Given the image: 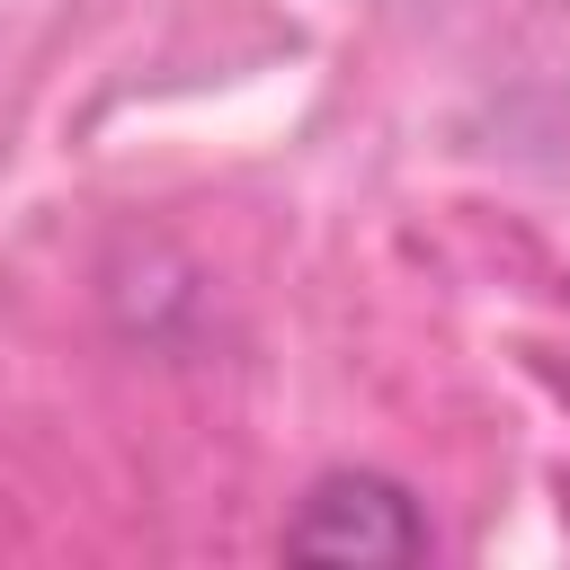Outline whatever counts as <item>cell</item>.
Segmentation results:
<instances>
[{
	"mask_svg": "<svg viewBox=\"0 0 570 570\" xmlns=\"http://www.w3.org/2000/svg\"><path fill=\"white\" fill-rule=\"evenodd\" d=\"M294 561H428V517L392 472H321L285 517Z\"/></svg>",
	"mask_w": 570,
	"mask_h": 570,
	"instance_id": "6da1fadb",
	"label": "cell"
}]
</instances>
